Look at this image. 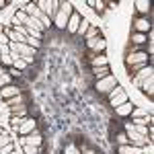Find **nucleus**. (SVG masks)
<instances>
[{
    "label": "nucleus",
    "mask_w": 154,
    "mask_h": 154,
    "mask_svg": "<svg viewBox=\"0 0 154 154\" xmlns=\"http://www.w3.org/2000/svg\"><path fill=\"white\" fill-rule=\"evenodd\" d=\"M64 154H80V148L74 146V144H68V146L64 148Z\"/></svg>",
    "instance_id": "34"
},
{
    "label": "nucleus",
    "mask_w": 154,
    "mask_h": 154,
    "mask_svg": "<svg viewBox=\"0 0 154 154\" xmlns=\"http://www.w3.org/2000/svg\"><path fill=\"white\" fill-rule=\"evenodd\" d=\"M91 70H93V74L97 76V80H99V78H105V76L111 74V68H109V66H99V68H91Z\"/></svg>",
    "instance_id": "21"
},
{
    "label": "nucleus",
    "mask_w": 154,
    "mask_h": 154,
    "mask_svg": "<svg viewBox=\"0 0 154 154\" xmlns=\"http://www.w3.org/2000/svg\"><path fill=\"white\" fill-rule=\"evenodd\" d=\"M23 154H43V146H29V144H25Z\"/></svg>",
    "instance_id": "23"
},
{
    "label": "nucleus",
    "mask_w": 154,
    "mask_h": 154,
    "mask_svg": "<svg viewBox=\"0 0 154 154\" xmlns=\"http://www.w3.org/2000/svg\"><path fill=\"white\" fill-rule=\"evenodd\" d=\"M2 134H4V130H2V128H0V136H2Z\"/></svg>",
    "instance_id": "43"
},
{
    "label": "nucleus",
    "mask_w": 154,
    "mask_h": 154,
    "mask_svg": "<svg viewBox=\"0 0 154 154\" xmlns=\"http://www.w3.org/2000/svg\"><path fill=\"white\" fill-rule=\"evenodd\" d=\"M117 154H142V148L131 146V144H123V146H117Z\"/></svg>",
    "instance_id": "19"
},
{
    "label": "nucleus",
    "mask_w": 154,
    "mask_h": 154,
    "mask_svg": "<svg viewBox=\"0 0 154 154\" xmlns=\"http://www.w3.org/2000/svg\"><path fill=\"white\" fill-rule=\"evenodd\" d=\"M27 66H29V64H27V62H25L23 58H14V60H12V68H14V70L23 72L25 68H27Z\"/></svg>",
    "instance_id": "25"
},
{
    "label": "nucleus",
    "mask_w": 154,
    "mask_h": 154,
    "mask_svg": "<svg viewBox=\"0 0 154 154\" xmlns=\"http://www.w3.org/2000/svg\"><path fill=\"white\" fill-rule=\"evenodd\" d=\"M84 4H88V6H91V8L97 12V14H105V11H107L105 0H86Z\"/></svg>",
    "instance_id": "18"
},
{
    "label": "nucleus",
    "mask_w": 154,
    "mask_h": 154,
    "mask_svg": "<svg viewBox=\"0 0 154 154\" xmlns=\"http://www.w3.org/2000/svg\"><path fill=\"white\" fill-rule=\"evenodd\" d=\"M12 31H14V33H19L21 37H25V39L29 37V33H27V27H25V25H14V27H12Z\"/></svg>",
    "instance_id": "28"
},
{
    "label": "nucleus",
    "mask_w": 154,
    "mask_h": 154,
    "mask_svg": "<svg viewBox=\"0 0 154 154\" xmlns=\"http://www.w3.org/2000/svg\"><path fill=\"white\" fill-rule=\"evenodd\" d=\"M150 76H154V68H152V64L144 66V68L138 72V74H136L134 78H136V84H138V82H142V80H146V78H150Z\"/></svg>",
    "instance_id": "16"
},
{
    "label": "nucleus",
    "mask_w": 154,
    "mask_h": 154,
    "mask_svg": "<svg viewBox=\"0 0 154 154\" xmlns=\"http://www.w3.org/2000/svg\"><path fill=\"white\" fill-rule=\"evenodd\" d=\"M0 66H2V68H12V56L11 54L0 56Z\"/></svg>",
    "instance_id": "26"
},
{
    "label": "nucleus",
    "mask_w": 154,
    "mask_h": 154,
    "mask_svg": "<svg viewBox=\"0 0 154 154\" xmlns=\"http://www.w3.org/2000/svg\"><path fill=\"white\" fill-rule=\"evenodd\" d=\"M125 136H128V140H130L131 146H138V148H144V146H148V138H144L140 134H136L134 128H131V123H125Z\"/></svg>",
    "instance_id": "6"
},
{
    "label": "nucleus",
    "mask_w": 154,
    "mask_h": 154,
    "mask_svg": "<svg viewBox=\"0 0 154 154\" xmlns=\"http://www.w3.org/2000/svg\"><path fill=\"white\" fill-rule=\"evenodd\" d=\"M4 6H8V0H0V11H2Z\"/></svg>",
    "instance_id": "41"
},
{
    "label": "nucleus",
    "mask_w": 154,
    "mask_h": 154,
    "mask_svg": "<svg viewBox=\"0 0 154 154\" xmlns=\"http://www.w3.org/2000/svg\"><path fill=\"white\" fill-rule=\"evenodd\" d=\"M35 6L43 12V14H48L49 19H54L56 12H58L60 0H35Z\"/></svg>",
    "instance_id": "4"
},
{
    "label": "nucleus",
    "mask_w": 154,
    "mask_h": 154,
    "mask_svg": "<svg viewBox=\"0 0 154 154\" xmlns=\"http://www.w3.org/2000/svg\"><path fill=\"white\" fill-rule=\"evenodd\" d=\"M21 93H23V91L12 82V84H6L4 88H0V99H2V101H6V99H12V97L21 95Z\"/></svg>",
    "instance_id": "12"
},
{
    "label": "nucleus",
    "mask_w": 154,
    "mask_h": 154,
    "mask_svg": "<svg viewBox=\"0 0 154 154\" xmlns=\"http://www.w3.org/2000/svg\"><path fill=\"white\" fill-rule=\"evenodd\" d=\"M88 27H91V25H88V21H84L82 19V23H80V27H78V31H76V35H86V31H88Z\"/></svg>",
    "instance_id": "33"
},
{
    "label": "nucleus",
    "mask_w": 154,
    "mask_h": 154,
    "mask_svg": "<svg viewBox=\"0 0 154 154\" xmlns=\"http://www.w3.org/2000/svg\"><path fill=\"white\" fill-rule=\"evenodd\" d=\"M12 154H14V152H12Z\"/></svg>",
    "instance_id": "45"
},
{
    "label": "nucleus",
    "mask_w": 154,
    "mask_h": 154,
    "mask_svg": "<svg viewBox=\"0 0 154 154\" xmlns=\"http://www.w3.org/2000/svg\"><path fill=\"white\" fill-rule=\"evenodd\" d=\"M80 23H82V14L80 12H72L70 19H68V25H66V31L70 33V35H76V31H78V27H80Z\"/></svg>",
    "instance_id": "10"
},
{
    "label": "nucleus",
    "mask_w": 154,
    "mask_h": 154,
    "mask_svg": "<svg viewBox=\"0 0 154 154\" xmlns=\"http://www.w3.org/2000/svg\"><path fill=\"white\" fill-rule=\"evenodd\" d=\"M29 48H33V49H39L41 48V41L39 39H35V37H27V41H25Z\"/></svg>",
    "instance_id": "29"
},
{
    "label": "nucleus",
    "mask_w": 154,
    "mask_h": 154,
    "mask_svg": "<svg viewBox=\"0 0 154 154\" xmlns=\"http://www.w3.org/2000/svg\"><path fill=\"white\" fill-rule=\"evenodd\" d=\"M138 86H140V91H142L144 95H148V99L154 97V76L146 78V80H142V82H138Z\"/></svg>",
    "instance_id": "13"
},
{
    "label": "nucleus",
    "mask_w": 154,
    "mask_h": 154,
    "mask_svg": "<svg viewBox=\"0 0 154 154\" xmlns=\"http://www.w3.org/2000/svg\"><path fill=\"white\" fill-rule=\"evenodd\" d=\"M125 68H130V66H136V64H152V58L146 54V51H131L125 56Z\"/></svg>",
    "instance_id": "3"
},
{
    "label": "nucleus",
    "mask_w": 154,
    "mask_h": 154,
    "mask_svg": "<svg viewBox=\"0 0 154 154\" xmlns=\"http://www.w3.org/2000/svg\"><path fill=\"white\" fill-rule=\"evenodd\" d=\"M95 154H101V152H99V150H97V152H95Z\"/></svg>",
    "instance_id": "44"
},
{
    "label": "nucleus",
    "mask_w": 154,
    "mask_h": 154,
    "mask_svg": "<svg viewBox=\"0 0 154 154\" xmlns=\"http://www.w3.org/2000/svg\"><path fill=\"white\" fill-rule=\"evenodd\" d=\"M113 111H115V115H117V117H130L131 111H134V105H131L130 101H128V103H123V105L115 107Z\"/></svg>",
    "instance_id": "17"
},
{
    "label": "nucleus",
    "mask_w": 154,
    "mask_h": 154,
    "mask_svg": "<svg viewBox=\"0 0 154 154\" xmlns=\"http://www.w3.org/2000/svg\"><path fill=\"white\" fill-rule=\"evenodd\" d=\"M37 130V119L33 117H25L23 119V123H21V128H19V136H27V134H31V131H35Z\"/></svg>",
    "instance_id": "11"
},
{
    "label": "nucleus",
    "mask_w": 154,
    "mask_h": 154,
    "mask_svg": "<svg viewBox=\"0 0 154 154\" xmlns=\"http://www.w3.org/2000/svg\"><path fill=\"white\" fill-rule=\"evenodd\" d=\"M2 74H6V68H2V66H0V76H2Z\"/></svg>",
    "instance_id": "42"
},
{
    "label": "nucleus",
    "mask_w": 154,
    "mask_h": 154,
    "mask_svg": "<svg viewBox=\"0 0 154 154\" xmlns=\"http://www.w3.org/2000/svg\"><path fill=\"white\" fill-rule=\"evenodd\" d=\"M86 41V48L93 56H99V54H105L107 49V41L103 37H93V39H84Z\"/></svg>",
    "instance_id": "7"
},
{
    "label": "nucleus",
    "mask_w": 154,
    "mask_h": 154,
    "mask_svg": "<svg viewBox=\"0 0 154 154\" xmlns=\"http://www.w3.org/2000/svg\"><path fill=\"white\" fill-rule=\"evenodd\" d=\"M107 99H109V105L115 109V107L123 105V103H128V93H125V91H123V88L117 84V86H115V88H113V91L107 95Z\"/></svg>",
    "instance_id": "5"
},
{
    "label": "nucleus",
    "mask_w": 154,
    "mask_h": 154,
    "mask_svg": "<svg viewBox=\"0 0 154 154\" xmlns=\"http://www.w3.org/2000/svg\"><path fill=\"white\" fill-rule=\"evenodd\" d=\"M144 66H148V64H136V66H130V68H128V74H130V76H136Z\"/></svg>",
    "instance_id": "32"
},
{
    "label": "nucleus",
    "mask_w": 154,
    "mask_h": 154,
    "mask_svg": "<svg viewBox=\"0 0 154 154\" xmlns=\"http://www.w3.org/2000/svg\"><path fill=\"white\" fill-rule=\"evenodd\" d=\"M97 152V150H95V148H88V146H86V144H80V154H95Z\"/></svg>",
    "instance_id": "38"
},
{
    "label": "nucleus",
    "mask_w": 154,
    "mask_h": 154,
    "mask_svg": "<svg viewBox=\"0 0 154 154\" xmlns=\"http://www.w3.org/2000/svg\"><path fill=\"white\" fill-rule=\"evenodd\" d=\"M6 72L11 74L12 78H21V72H19V70H14V68H8V70H6Z\"/></svg>",
    "instance_id": "39"
},
{
    "label": "nucleus",
    "mask_w": 154,
    "mask_h": 154,
    "mask_svg": "<svg viewBox=\"0 0 154 154\" xmlns=\"http://www.w3.org/2000/svg\"><path fill=\"white\" fill-rule=\"evenodd\" d=\"M74 12L70 2H66V0H60V6H58V12H56V17L51 19V25L56 27V29H62V31H66V25H68V19H70V14Z\"/></svg>",
    "instance_id": "1"
},
{
    "label": "nucleus",
    "mask_w": 154,
    "mask_h": 154,
    "mask_svg": "<svg viewBox=\"0 0 154 154\" xmlns=\"http://www.w3.org/2000/svg\"><path fill=\"white\" fill-rule=\"evenodd\" d=\"M12 152H14V142H11V144H6V146L0 148V154H12Z\"/></svg>",
    "instance_id": "35"
},
{
    "label": "nucleus",
    "mask_w": 154,
    "mask_h": 154,
    "mask_svg": "<svg viewBox=\"0 0 154 154\" xmlns=\"http://www.w3.org/2000/svg\"><path fill=\"white\" fill-rule=\"evenodd\" d=\"M88 66L91 68H99V66H109V60L105 54H99V56H88Z\"/></svg>",
    "instance_id": "15"
},
{
    "label": "nucleus",
    "mask_w": 154,
    "mask_h": 154,
    "mask_svg": "<svg viewBox=\"0 0 154 154\" xmlns=\"http://www.w3.org/2000/svg\"><path fill=\"white\" fill-rule=\"evenodd\" d=\"M115 140H117V146H123V144H130V140H128V136H125V131H119L117 136H115Z\"/></svg>",
    "instance_id": "31"
},
{
    "label": "nucleus",
    "mask_w": 154,
    "mask_h": 154,
    "mask_svg": "<svg viewBox=\"0 0 154 154\" xmlns=\"http://www.w3.org/2000/svg\"><path fill=\"white\" fill-rule=\"evenodd\" d=\"M134 29H136V33L148 35V33H152V23H150L146 17H138V19L134 21Z\"/></svg>",
    "instance_id": "9"
},
{
    "label": "nucleus",
    "mask_w": 154,
    "mask_h": 154,
    "mask_svg": "<svg viewBox=\"0 0 154 154\" xmlns=\"http://www.w3.org/2000/svg\"><path fill=\"white\" fill-rule=\"evenodd\" d=\"M19 142H21V146H25V144H29V146H43V134L39 130H35L31 134H27V136H21Z\"/></svg>",
    "instance_id": "8"
},
{
    "label": "nucleus",
    "mask_w": 154,
    "mask_h": 154,
    "mask_svg": "<svg viewBox=\"0 0 154 154\" xmlns=\"http://www.w3.org/2000/svg\"><path fill=\"white\" fill-rule=\"evenodd\" d=\"M4 105L8 107H27V95L25 93H21V95H17V97H12V99H6L4 101Z\"/></svg>",
    "instance_id": "14"
},
{
    "label": "nucleus",
    "mask_w": 154,
    "mask_h": 154,
    "mask_svg": "<svg viewBox=\"0 0 154 154\" xmlns=\"http://www.w3.org/2000/svg\"><path fill=\"white\" fill-rule=\"evenodd\" d=\"M136 117H146V111L144 109H138V107H134V111H131V119Z\"/></svg>",
    "instance_id": "37"
},
{
    "label": "nucleus",
    "mask_w": 154,
    "mask_h": 154,
    "mask_svg": "<svg viewBox=\"0 0 154 154\" xmlns=\"http://www.w3.org/2000/svg\"><path fill=\"white\" fill-rule=\"evenodd\" d=\"M6 84H12V76H11V74H8V72L0 76V88H4Z\"/></svg>",
    "instance_id": "30"
},
{
    "label": "nucleus",
    "mask_w": 154,
    "mask_h": 154,
    "mask_svg": "<svg viewBox=\"0 0 154 154\" xmlns=\"http://www.w3.org/2000/svg\"><path fill=\"white\" fill-rule=\"evenodd\" d=\"M131 43L134 45H144V43H148V35H142V33H131Z\"/></svg>",
    "instance_id": "22"
},
{
    "label": "nucleus",
    "mask_w": 154,
    "mask_h": 154,
    "mask_svg": "<svg viewBox=\"0 0 154 154\" xmlns=\"http://www.w3.org/2000/svg\"><path fill=\"white\" fill-rule=\"evenodd\" d=\"M23 119L21 115H11V128H14V130H19L21 128V123H23Z\"/></svg>",
    "instance_id": "27"
},
{
    "label": "nucleus",
    "mask_w": 154,
    "mask_h": 154,
    "mask_svg": "<svg viewBox=\"0 0 154 154\" xmlns=\"http://www.w3.org/2000/svg\"><path fill=\"white\" fill-rule=\"evenodd\" d=\"M134 6H136V11H138V14H150V2L148 0H136L134 2Z\"/></svg>",
    "instance_id": "20"
},
{
    "label": "nucleus",
    "mask_w": 154,
    "mask_h": 154,
    "mask_svg": "<svg viewBox=\"0 0 154 154\" xmlns=\"http://www.w3.org/2000/svg\"><path fill=\"white\" fill-rule=\"evenodd\" d=\"M105 4H107V8H115V6H117V2H113V0H109Z\"/></svg>",
    "instance_id": "40"
},
{
    "label": "nucleus",
    "mask_w": 154,
    "mask_h": 154,
    "mask_svg": "<svg viewBox=\"0 0 154 154\" xmlns=\"http://www.w3.org/2000/svg\"><path fill=\"white\" fill-rule=\"evenodd\" d=\"M11 142H14V140H12L11 136H8V134L4 131V134L0 136V148H2V146H6V144H11Z\"/></svg>",
    "instance_id": "36"
},
{
    "label": "nucleus",
    "mask_w": 154,
    "mask_h": 154,
    "mask_svg": "<svg viewBox=\"0 0 154 154\" xmlns=\"http://www.w3.org/2000/svg\"><path fill=\"white\" fill-rule=\"evenodd\" d=\"M93 37H103L101 29H99V27H95V25H91V27H88V31H86L84 39H93Z\"/></svg>",
    "instance_id": "24"
},
{
    "label": "nucleus",
    "mask_w": 154,
    "mask_h": 154,
    "mask_svg": "<svg viewBox=\"0 0 154 154\" xmlns=\"http://www.w3.org/2000/svg\"><path fill=\"white\" fill-rule=\"evenodd\" d=\"M117 78L113 76V74H109V76H105V78H99L97 80V84H95V91L99 93V95H103V97H107L115 86H117Z\"/></svg>",
    "instance_id": "2"
}]
</instances>
